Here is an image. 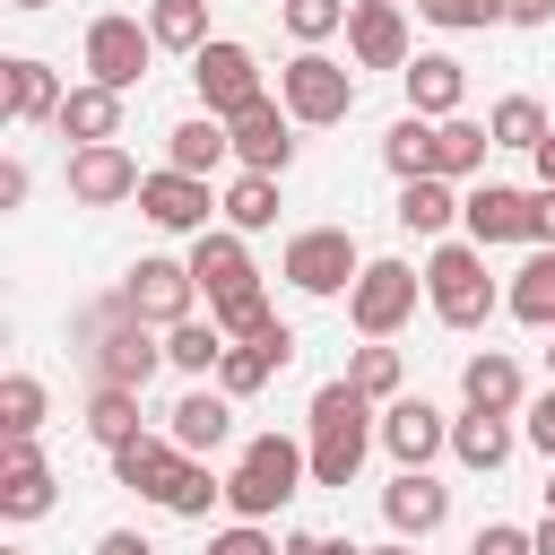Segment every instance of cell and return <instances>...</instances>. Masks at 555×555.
I'll return each instance as SVG.
<instances>
[{
  "label": "cell",
  "instance_id": "5",
  "mask_svg": "<svg viewBox=\"0 0 555 555\" xmlns=\"http://www.w3.org/2000/svg\"><path fill=\"white\" fill-rule=\"evenodd\" d=\"M278 104H286L304 130H330V121L356 113V69H338L330 52H295V61L278 69Z\"/></svg>",
  "mask_w": 555,
  "mask_h": 555
},
{
  "label": "cell",
  "instance_id": "43",
  "mask_svg": "<svg viewBox=\"0 0 555 555\" xmlns=\"http://www.w3.org/2000/svg\"><path fill=\"white\" fill-rule=\"evenodd\" d=\"M208 555H278V538H269L260 520H234V529H217V538H208Z\"/></svg>",
  "mask_w": 555,
  "mask_h": 555
},
{
  "label": "cell",
  "instance_id": "36",
  "mask_svg": "<svg viewBox=\"0 0 555 555\" xmlns=\"http://www.w3.org/2000/svg\"><path fill=\"white\" fill-rule=\"evenodd\" d=\"M347 382H356L364 399L390 408V399H399V347H390V338H364V347L347 356Z\"/></svg>",
  "mask_w": 555,
  "mask_h": 555
},
{
  "label": "cell",
  "instance_id": "22",
  "mask_svg": "<svg viewBox=\"0 0 555 555\" xmlns=\"http://www.w3.org/2000/svg\"><path fill=\"white\" fill-rule=\"evenodd\" d=\"M399 78H408V113H425V121H451L460 95H468V69H460L451 52H416Z\"/></svg>",
  "mask_w": 555,
  "mask_h": 555
},
{
  "label": "cell",
  "instance_id": "33",
  "mask_svg": "<svg viewBox=\"0 0 555 555\" xmlns=\"http://www.w3.org/2000/svg\"><path fill=\"white\" fill-rule=\"evenodd\" d=\"M408 234H442L451 217H460V199H451V182L442 173H425V182H399V208H390Z\"/></svg>",
  "mask_w": 555,
  "mask_h": 555
},
{
  "label": "cell",
  "instance_id": "35",
  "mask_svg": "<svg viewBox=\"0 0 555 555\" xmlns=\"http://www.w3.org/2000/svg\"><path fill=\"white\" fill-rule=\"evenodd\" d=\"M225 225H234V234L278 225V173H234V191H225Z\"/></svg>",
  "mask_w": 555,
  "mask_h": 555
},
{
  "label": "cell",
  "instance_id": "56",
  "mask_svg": "<svg viewBox=\"0 0 555 555\" xmlns=\"http://www.w3.org/2000/svg\"><path fill=\"white\" fill-rule=\"evenodd\" d=\"M546 364H555V347H546Z\"/></svg>",
  "mask_w": 555,
  "mask_h": 555
},
{
  "label": "cell",
  "instance_id": "44",
  "mask_svg": "<svg viewBox=\"0 0 555 555\" xmlns=\"http://www.w3.org/2000/svg\"><path fill=\"white\" fill-rule=\"evenodd\" d=\"M468 555H538V546H529V529L494 520V529H477V546H468Z\"/></svg>",
  "mask_w": 555,
  "mask_h": 555
},
{
  "label": "cell",
  "instance_id": "3",
  "mask_svg": "<svg viewBox=\"0 0 555 555\" xmlns=\"http://www.w3.org/2000/svg\"><path fill=\"white\" fill-rule=\"evenodd\" d=\"M304 477H312V451L286 442V434H260V442L234 460L225 503H234V520H269V512H286V503L304 494Z\"/></svg>",
  "mask_w": 555,
  "mask_h": 555
},
{
  "label": "cell",
  "instance_id": "57",
  "mask_svg": "<svg viewBox=\"0 0 555 555\" xmlns=\"http://www.w3.org/2000/svg\"><path fill=\"white\" fill-rule=\"evenodd\" d=\"M9 555H17V546H9Z\"/></svg>",
  "mask_w": 555,
  "mask_h": 555
},
{
  "label": "cell",
  "instance_id": "20",
  "mask_svg": "<svg viewBox=\"0 0 555 555\" xmlns=\"http://www.w3.org/2000/svg\"><path fill=\"white\" fill-rule=\"evenodd\" d=\"M165 434H173V442H182L191 460H208V451H217V442L234 434V399H225L217 382H191V390L173 399V416H165Z\"/></svg>",
  "mask_w": 555,
  "mask_h": 555
},
{
  "label": "cell",
  "instance_id": "37",
  "mask_svg": "<svg viewBox=\"0 0 555 555\" xmlns=\"http://www.w3.org/2000/svg\"><path fill=\"white\" fill-rule=\"evenodd\" d=\"M87 434H95L104 451L139 442V434H147V425H139V390H95V408H87Z\"/></svg>",
  "mask_w": 555,
  "mask_h": 555
},
{
  "label": "cell",
  "instance_id": "2",
  "mask_svg": "<svg viewBox=\"0 0 555 555\" xmlns=\"http://www.w3.org/2000/svg\"><path fill=\"white\" fill-rule=\"evenodd\" d=\"M156 364H165V347L147 338V321L121 295L87 312V373H95V390H147Z\"/></svg>",
  "mask_w": 555,
  "mask_h": 555
},
{
  "label": "cell",
  "instance_id": "18",
  "mask_svg": "<svg viewBox=\"0 0 555 555\" xmlns=\"http://www.w3.org/2000/svg\"><path fill=\"white\" fill-rule=\"evenodd\" d=\"M460 225H468L477 251H494V243H529V191H512V182H477V191L460 199Z\"/></svg>",
  "mask_w": 555,
  "mask_h": 555
},
{
  "label": "cell",
  "instance_id": "54",
  "mask_svg": "<svg viewBox=\"0 0 555 555\" xmlns=\"http://www.w3.org/2000/svg\"><path fill=\"white\" fill-rule=\"evenodd\" d=\"M399 9H425V0H399Z\"/></svg>",
  "mask_w": 555,
  "mask_h": 555
},
{
  "label": "cell",
  "instance_id": "29",
  "mask_svg": "<svg viewBox=\"0 0 555 555\" xmlns=\"http://www.w3.org/2000/svg\"><path fill=\"white\" fill-rule=\"evenodd\" d=\"M382 165H390L399 182H425V173H434V121H425V113H399V121L382 130Z\"/></svg>",
  "mask_w": 555,
  "mask_h": 555
},
{
  "label": "cell",
  "instance_id": "39",
  "mask_svg": "<svg viewBox=\"0 0 555 555\" xmlns=\"http://www.w3.org/2000/svg\"><path fill=\"white\" fill-rule=\"evenodd\" d=\"M208 503H225V477H217L208 460H182V477H173L165 512H173V520H208Z\"/></svg>",
  "mask_w": 555,
  "mask_h": 555
},
{
  "label": "cell",
  "instance_id": "1",
  "mask_svg": "<svg viewBox=\"0 0 555 555\" xmlns=\"http://www.w3.org/2000/svg\"><path fill=\"white\" fill-rule=\"evenodd\" d=\"M373 399L356 390V382H321L312 390V486H356V468H364V451H373Z\"/></svg>",
  "mask_w": 555,
  "mask_h": 555
},
{
  "label": "cell",
  "instance_id": "51",
  "mask_svg": "<svg viewBox=\"0 0 555 555\" xmlns=\"http://www.w3.org/2000/svg\"><path fill=\"white\" fill-rule=\"evenodd\" d=\"M529 546H538V555H555V512H546V520L529 529Z\"/></svg>",
  "mask_w": 555,
  "mask_h": 555
},
{
  "label": "cell",
  "instance_id": "52",
  "mask_svg": "<svg viewBox=\"0 0 555 555\" xmlns=\"http://www.w3.org/2000/svg\"><path fill=\"white\" fill-rule=\"evenodd\" d=\"M364 555H416V546H408V538H390V546H364Z\"/></svg>",
  "mask_w": 555,
  "mask_h": 555
},
{
  "label": "cell",
  "instance_id": "24",
  "mask_svg": "<svg viewBox=\"0 0 555 555\" xmlns=\"http://www.w3.org/2000/svg\"><path fill=\"white\" fill-rule=\"evenodd\" d=\"M52 130H61V139H78V147H113V139H121V95L87 78V87H69V95H61V121H52Z\"/></svg>",
  "mask_w": 555,
  "mask_h": 555
},
{
  "label": "cell",
  "instance_id": "40",
  "mask_svg": "<svg viewBox=\"0 0 555 555\" xmlns=\"http://www.w3.org/2000/svg\"><path fill=\"white\" fill-rule=\"evenodd\" d=\"M43 425V382L35 373H9L0 382V434H35Z\"/></svg>",
  "mask_w": 555,
  "mask_h": 555
},
{
  "label": "cell",
  "instance_id": "12",
  "mask_svg": "<svg viewBox=\"0 0 555 555\" xmlns=\"http://www.w3.org/2000/svg\"><path fill=\"white\" fill-rule=\"evenodd\" d=\"M225 130H234L243 173H286V165H295V113H286L278 95H260V104H251V113H234Z\"/></svg>",
  "mask_w": 555,
  "mask_h": 555
},
{
  "label": "cell",
  "instance_id": "8",
  "mask_svg": "<svg viewBox=\"0 0 555 555\" xmlns=\"http://www.w3.org/2000/svg\"><path fill=\"white\" fill-rule=\"evenodd\" d=\"M191 78H199V104L217 113V121H234V113H251L269 87H260V61H251V43H199L191 52Z\"/></svg>",
  "mask_w": 555,
  "mask_h": 555
},
{
  "label": "cell",
  "instance_id": "47",
  "mask_svg": "<svg viewBox=\"0 0 555 555\" xmlns=\"http://www.w3.org/2000/svg\"><path fill=\"white\" fill-rule=\"evenodd\" d=\"M529 442H538V451H546V460H555V382H546V399H538V408H529Z\"/></svg>",
  "mask_w": 555,
  "mask_h": 555
},
{
  "label": "cell",
  "instance_id": "48",
  "mask_svg": "<svg viewBox=\"0 0 555 555\" xmlns=\"http://www.w3.org/2000/svg\"><path fill=\"white\" fill-rule=\"evenodd\" d=\"M555 0H503V26H546Z\"/></svg>",
  "mask_w": 555,
  "mask_h": 555
},
{
  "label": "cell",
  "instance_id": "50",
  "mask_svg": "<svg viewBox=\"0 0 555 555\" xmlns=\"http://www.w3.org/2000/svg\"><path fill=\"white\" fill-rule=\"evenodd\" d=\"M529 165H538V191H555V130L538 139V156H529Z\"/></svg>",
  "mask_w": 555,
  "mask_h": 555
},
{
  "label": "cell",
  "instance_id": "41",
  "mask_svg": "<svg viewBox=\"0 0 555 555\" xmlns=\"http://www.w3.org/2000/svg\"><path fill=\"white\" fill-rule=\"evenodd\" d=\"M208 321H217L225 338H269V330H278V312H269V295H234V304H217Z\"/></svg>",
  "mask_w": 555,
  "mask_h": 555
},
{
  "label": "cell",
  "instance_id": "14",
  "mask_svg": "<svg viewBox=\"0 0 555 555\" xmlns=\"http://www.w3.org/2000/svg\"><path fill=\"white\" fill-rule=\"evenodd\" d=\"M191 278H199L208 312L234 304V295H260V269H251V251H243L234 225H225V234H191Z\"/></svg>",
  "mask_w": 555,
  "mask_h": 555
},
{
  "label": "cell",
  "instance_id": "46",
  "mask_svg": "<svg viewBox=\"0 0 555 555\" xmlns=\"http://www.w3.org/2000/svg\"><path fill=\"white\" fill-rule=\"evenodd\" d=\"M278 555H364V546H347V538H312V529H295V538H278Z\"/></svg>",
  "mask_w": 555,
  "mask_h": 555
},
{
  "label": "cell",
  "instance_id": "32",
  "mask_svg": "<svg viewBox=\"0 0 555 555\" xmlns=\"http://www.w3.org/2000/svg\"><path fill=\"white\" fill-rule=\"evenodd\" d=\"M503 304H512V321H529V330H555V251H529Z\"/></svg>",
  "mask_w": 555,
  "mask_h": 555
},
{
  "label": "cell",
  "instance_id": "25",
  "mask_svg": "<svg viewBox=\"0 0 555 555\" xmlns=\"http://www.w3.org/2000/svg\"><path fill=\"white\" fill-rule=\"evenodd\" d=\"M225 156H234V130H225L217 113H191V121L165 130V165H173V173H199V182H208Z\"/></svg>",
  "mask_w": 555,
  "mask_h": 555
},
{
  "label": "cell",
  "instance_id": "10",
  "mask_svg": "<svg viewBox=\"0 0 555 555\" xmlns=\"http://www.w3.org/2000/svg\"><path fill=\"white\" fill-rule=\"evenodd\" d=\"M191 295H199L191 260H165V251H147V260L121 278V304H130L147 330H182V321H191Z\"/></svg>",
  "mask_w": 555,
  "mask_h": 555
},
{
  "label": "cell",
  "instance_id": "6",
  "mask_svg": "<svg viewBox=\"0 0 555 555\" xmlns=\"http://www.w3.org/2000/svg\"><path fill=\"white\" fill-rule=\"evenodd\" d=\"M356 278H364V251H356L347 225H304L286 243V286L295 295H347Z\"/></svg>",
  "mask_w": 555,
  "mask_h": 555
},
{
  "label": "cell",
  "instance_id": "27",
  "mask_svg": "<svg viewBox=\"0 0 555 555\" xmlns=\"http://www.w3.org/2000/svg\"><path fill=\"white\" fill-rule=\"evenodd\" d=\"M451 460H460V468H477V477H486V468H503V460H512V425H503L494 408H468V416L451 425Z\"/></svg>",
  "mask_w": 555,
  "mask_h": 555
},
{
  "label": "cell",
  "instance_id": "15",
  "mask_svg": "<svg viewBox=\"0 0 555 555\" xmlns=\"http://www.w3.org/2000/svg\"><path fill=\"white\" fill-rule=\"evenodd\" d=\"M347 52H356V69H408V9L399 0H356L347 9Z\"/></svg>",
  "mask_w": 555,
  "mask_h": 555
},
{
  "label": "cell",
  "instance_id": "21",
  "mask_svg": "<svg viewBox=\"0 0 555 555\" xmlns=\"http://www.w3.org/2000/svg\"><path fill=\"white\" fill-rule=\"evenodd\" d=\"M182 460H191V451H182L173 434H139V442H121V451H113V477H121L130 494L165 503V494H173V477H182Z\"/></svg>",
  "mask_w": 555,
  "mask_h": 555
},
{
  "label": "cell",
  "instance_id": "45",
  "mask_svg": "<svg viewBox=\"0 0 555 555\" xmlns=\"http://www.w3.org/2000/svg\"><path fill=\"white\" fill-rule=\"evenodd\" d=\"M529 243L555 251V191H529Z\"/></svg>",
  "mask_w": 555,
  "mask_h": 555
},
{
  "label": "cell",
  "instance_id": "30",
  "mask_svg": "<svg viewBox=\"0 0 555 555\" xmlns=\"http://www.w3.org/2000/svg\"><path fill=\"white\" fill-rule=\"evenodd\" d=\"M225 347H234V338H225L217 321H182V330H165V364L191 373V382H208V373L225 364Z\"/></svg>",
  "mask_w": 555,
  "mask_h": 555
},
{
  "label": "cell",
  "instance_id": "26",
  "mask_svg": "<svg viewBox=\"0 0 555 555\" xmlns=\"http://www.w3.org/2000/svg\"><path fill=\"white\" fill-rule=\"evenodd\" d=\"M460 390H468V408L512 416V408H520V364H512L503 347H486V356H468V364H460Z\"/></svg>",
  "mask_w": 555,
  "mask_h": 555
},
{
  "label": "cell",
  "instance_id": "13",
  "mask_svg": "<svg viewBox=\"0 0 555 555\" xmlns=\"http://www.w3.org/2000/svg\"><path fill=\"white\" fill-rule=\"evenodd\" d=\"M208 208H225V199H208V182L199 173H147L139 182V217L147 225H165V234H208Z\"/></svg>",
  "mask_w": 555,
  "mask_h": 555
},
{
  "label": "cell",
  "instance_id": "53",
  "mask_svg": "<svg viewBox=\"0 0 555 555\" xmlns=\"http://www.w3.org/2000/svg\"><path fill=\"white\" fill-rule=\"evenodd\" d=\"M9 9H26V17H35V9H52V0H9Z\"/></svg>",
  "mask_w": 555,
  "mask_h": 555
},
{
  "label": "cell",
  "instance_id": "7",
  "mask_svg": "<svg viewBox=\"0 0 555 555\" xmlns=\"http://www.w3.org/2000/svg\"><path fill=\"white\" fill-rule=\"evenodd\" d=\"M147 52H156V35H147V17H130V9H104V17L87 26V78L113 87V95H130V87L147 78Z\"/></svg>",
  "mask_w": 555,
  "mask_h": 555
},
{
  "label": "cell",
  "instance_id": "23",
  "mask_svg": "<svg viewBox=\"0 0 555 555\" xmlns=\"http://www.w3.org/2000/svg\"><path fill=\"white\" fill-rule=\"evenodd\" d=\"M0 95H9V121L26 130V121H61V87H52V69L35 61V52H9L0 61Z\"/></svg>",
  "mask_w": 555,
  "mask_h": 555
},
{
  "label": "cell",
  "instance_id": "4",
  "mask_svg": "<svg viewBox=\"0 0 555 555\" xmlns=\"http://www.w3.org/2000/svg\"><path fill=\"white\" fill-rule=\"evenodd\" d=\"M425 304H434L442 330H486V312H494L486 251H477V243H434V260H425Z\"/></svg>",
  "mask_w": 555,
  "mask_h": 555
},
{
  "label": "cell",
  "instance_id": "38",
  "mask_svg": "<svg viewBox=\"0 0 555 555\" xmlns=\"http://www.w3.org/2000/svg\"><path fill=\"white\" fill-rule=\"evenodd\" d=\"M347 9H356V0H278V17H286V35H295L304 52H321V43H330V35L347 26Z\"/></svg>",
  "mask_w": 555,
  "mask_h": 555
},
{
  "label": "cell",
  "instance_id": "9",
  "mask_svg": "<svg viewBox=\"0 0 555 555\" xmlns=\"http://www.w3.org/2000/svg\"><path fill=\"white\" fill-rule=\"evenodd\" d=\"M416 295H425V278H416L408 260H364V278L347 286V321H356L364 338H390V330L416 312Z\"/></svg>",
  "mask_w": 555,
  "mask_h": 555
},
{
  "label": "cell",
  "instance_id": "17",
  "mask_svg": "<svg viewBox=\"0 0 555 555\" xmlns=\"http://www.w3.org/2000/svg\"><path fill=\"white\" fill-rule=\"evenodd\" d=\"M382 520H390L408 546H425V538L451 520V486H434L425 468H399V477L382 486Z\"/></svg>",
  "mask_w": 555,
  "mask_h": 555
},
{
  "label": "cell",
  "instance_id": "34",
  "mask_svg": "<svg viewBox=\"0 0 555 555\" xmlns=\"http://www.w3.org/2000/svg\"><path fill=\"white\" fill-rule=\"evenodd\" d=\"M486 130H494V147H520V156H538V139H546L555 121H546V104H538V95H503V104L486 113Z\"/></svg>",
  "mask_w": 555,
  "mask_h": 555
},
{
  "label": "cell",
  "instance_id": "49",
  "mask_svg": "<svg viewBox=\"0 0 555 555\" xmlns=\"http://www.w3.org/2000/svg\"><path fill=\"white\" fill-rule=\"evenodd\" d=\"M95 555H156V546H147L139 529H104V538H95Z\"/></svg>",
  "mask_w": 555,
  "mask_h": 555
},
{
  "label": "cell",
  "instance_id": "55",
  "mask_svg": "<svg viewBox=\"0 0 555 555\" xmlns=\"http://www.w3.org/2000/svg\"><path fill=\"white\" fill-rule=\"evenodd\" d=\"M546 512H555V486H546Z\"/></svg>",
  "mask_w": 555,
  "mask_h": 555
},
{
  "label": "cell",
  "instance_id": "28",
  "mask_svg": "<svg viewBox=\"0 0 555 555\" xmlns=\"http://www.w3.org/2000/svg\"><path fill=\"white\" fill-rule=\"evenodd\" d=\"M486 147H494V130H486V121H460V113H451V121H434V173H442V182H468V173L486 165Z\"/></svg>",
  "mask_w": 555,
  "mask_h": 555
},
{
  "label": "cell",
  "instance_id": "31",
  "mask_svg": "<svg viewBox=\"0 0 555 555\" xmlns=\"http://www.w3.org/2000/svg\"><path fill=\"white\" fill-rule=\"evenodd\" d=\"M147 35H156V52H199V43H217V35H208V0H147Z\"/></svg>",
  "mask_w": 555,
  "mask_h": 555
},
{
  "label": "cell",
  "instance_id": "19",
  "mask_svg": "<svg viewBox=\"0 0 555 555\" xmlns=\"http://www.w3.org/2000/svg\"><path fill=\"white\" fill-rule=\"evenodd\" d=\"M382 451H390L399 468H425L434 451H451L442 408H434V399H390V408H382Z\"/></svg>",
  "mask_w": 555,
  "mask_h": 555
},
{
  "label": "cell",
  "instance_id": "42",
  "mask_svg": "<svg viewBox=\"0 0 555 555\" xmlns=\"http://www.w3.org/2000/svg\"><path fill=\"white\" fill-rule=\"evenodd\" d=\"M425 17L451 26V35H468V26H503V0H425Z\"/></svg>",
  "mask_w": 555,
  "mask_h": 555
},
{
  "label": "cell",
  "instance_id": "11",
  "mask_svg": "<svg viewBox=\"0 0 555 555\" xmlns=\"http://www.w3.org/2000/svg\"><path fill=\"white\" fill-rule=\"evenodd\" d=\"M139 156L113 139V147H69V199L78 208H121V199H139Z\"/></svg>",
  "mask_w": 555,
  "mask_h": 555
},
{
  "label": "cell",
  "instance_id": "16",
  "mask_svg": "<svg viewBox=\"0 0 555 555\" xmlns=\"http://www.w3.org/2000/svg\"><path fill=\"white\" fill-rule=\"evenodd\" d=\"M52 468H43V451H35V434H9L0 442V512L9 520H43L52 512Z\"/></svg>",
  "mask_w": 555,
  "mask_h": 555
}]
</instances>
